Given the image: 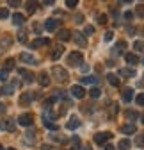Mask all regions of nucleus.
Here are the masks:
<instances>
[{
	"label": "nucleus",
	"mask_w": 144,
	"mask_h": 150,
	"mask_svg": "<svg viewBox=\"0 0 144 150\" xmlns=\"http://www.w3.org/2000/svg\"><path fill=\"white\" fill-rule=\"evenodd\" d=\"M82 61H84V55H82V52H71L69 54V57H68V64H71V66H77V64H82Z\"/></svg>",
	"instance_id": "1"
},
{
	"label": "nucleus",
	"mask_w": 144,
	"mask_h": 150,
	"mask_svg": "<svg viewBox=\"0 0 144 150\" xmlns=\"http://www.w3.org/2000/svg\"><path fill=\"white\" fill-rule=\"evenodd\" d=\"M52 73H53V77H55L57 81H61V82L68 81V71H66L64 68H61V66H53Z\"/></svg>",
	"instance_id": "2"
},
{
	"label": "nucleus",
	"mask_w": 144,
	"mask_h": 150,
	"mask_svg": "<svg viewBox=\"0 0 144 150\" xmlns=\"http://www.w3.org/2000/svg\"><path fill=\"white\" fill-rule=\"evenodd\" d=\"M34 91H27V93H22L20 95V105H29L32 100H34Z\"/></svg>",
	"instance_id": "3"
},
{
	"label": "nucleus",
	"mask_w": 144,
	"mask_h": 150,
	"mask_svg": "<svg viewBox=\"0 0 144 150\" xmlns=\"http://www.w3.org/2000/svg\"><path fill=\"white\" fill-rule=\"evenodd\" d=\"M110 138H112V134H110V132H98V134L94 136V141H96L98 145H105Z\"/></svg>",
	"instance_id": "4"
},
{
	"label": "nucleus",
	"mask_w": 144,
	"mask_h": 150,
	"mask_svg": "<svg viewBox=\"0 0 144 150\" xmlns=\"http://www.w3.org/2000/svg\"><path fill=\"white\" fill-rule=\"evenodd\" d=\"M69 91H71V95H73L75 98H84V97H85V89H84L82 86H77V84H75V86H71Z\"/></svg>",
	"instance_id": "5"
},
{
	"label": "nucleus",
	"mask_w": 144,
	"mask_h": 150,
	"mask_svg": "<svg viewBox=\"0 0 144 150\" xmlns=\"http://www.w3.org/2000/svg\"><path fill=\"white\" fill-rule=\"evenodd\" d=\"M18 122H20V125H23V127H29V125L34 122V116L30 115V112H25V115H20Z\"/></svg>",
	"instance_id": "6"
},
{
	"label": "nucleus",
	"mask_w": 144,
	"mask_h": 150,
	"mask_svg": "<svg viewBox=\"0 0 144 150\" xmlns=\"http://www.w3.org/2000/svg\"><path fill=\"white\" fill-rule=\"evenodd\" d=\"M46 45H50V40H48V38H38V40H34V41L30 43L32 48H39V47H46Z\"/></svg>",
	"instance_id": "7"
},
{
	"label": "nucleus",
	"mask_w": 144,
	"mask_h": 150,
	"mask_svg": "<svg viewBox=\"0 0 144 150\" xmlns=\"http://www.w3.org/2000/svg\"><path fill=\"white\" fill-rule=\"evenodd\" d=\"M18 73H20V77L25 79V82H32L34 81V73L29 71V70H25V68H20V70H18Z\"/></svg>",
	"instance_id": "8"
},
{
	"label": "nucleus",
	"mask_w": 144,
	"mask_h": 150,
	"mask_svg": "<svg viewBox=\"0 0 144 150\" xmlns=\"http://www.w3.org/2000/svg\"><path fill=\"white\" fill-rule=\"evenodd\" d=\"M0 129H2V130H7V132H13V130L16 129V123L11 122V120H6V122L0 123Z\"/></svg>",
	"instance_id": "9"
},
{
	"label": "nucleus",
	"mask_w": 144,
	"mask_h": 150,
	"mask_svg": "<svg viewBox=\"0 0 144 150\" xmlns=\"http://www.w3.org/2000/svg\"><path fill=\"white\" fill-rule=\"evenodd\" d=\"M20 61H23L27 64H36L38 63V59H36L34 55H30V54H20Z\"/></svg>",
	"instance_id": "10"
},
{
	"label": "nucleus",
	"mask_w": 144,
	"mask_h": 150,
	"mask_svg": "<svg viewBox=\"0 0 144 150\" xmlns=\"http://www.w3.org/2000/svg\"><path fill=\"white\" fill-rule=\"evenodd\" d=\"M66 127H68L69 130H75V129H78V127H80V120H78L77 116H71V118H69V122L66 123Z\"/></svg>",
	"instance_id": "11"
},
{
	"label": "nucleus",
	"mask_w": 144,
	"mask_h": 150,
	"mask_svg": "<svg viewBox=\"0 0 144 150\" xmlns=\"http://www.w3.org/2000/svg\"><path fill=\"white\" fill-rule=\"evenodd\" d=\"M13 23H14V25H23V23H25V16H23L22 13H14V14H13Z\"/></svg>",
	"instance_id": "12"
},
{
	"label": "nucleus",
	"mask_w": 144,
	"mask_h": 150,
	"mask_svg": "<svg viewBox=\"0 0 144 150\" xmlns=\"http://www.w3.org/2000/svg\"><path fill=\"white\" fill-rule=\"evenodd\" d=\"M57 25H59V22H57V20H53V18H50V20H46V22H45V29H46V30H50V32H52V30H55V29H57Z\"/></svg>",
	"instance_id": "13"
},
{
	"label": "nucleus",
	"mask_w": 144,
	"mask_h": 150,
	"mask_svg": "<svg viewBox=\"0 0 144 150\" xmlns=\"http://www.w3.org/2000/svg\"><path fill=\"white\" fill-rule=\"evenodd\" d=\"M57 38H59L61 41H68V40H71V32L68 29H62V30L57 32Z\"/></svg>",
	"instance_id": "14"
},
{
	"label": "nucleus",
	"mask_w": 144,
	"mask_h": 150,
	"mask_svg": "<svg viewBox=\"0 0 144 150\" xmlns=\"http://www.w3.org/2000/svg\"><path fill=\"white\" fill-rule=\"evenodd\" d=\"M132 98H134V89L132 88H124L123 89V100L124 102H130Z\"/></svg>",
	"instance_id": "15"
},
{
	"label": "nucleus",
	"mask_w": 144,
	"mask_h": 150,
	"mask_svg": "<svg viewBox=\"0 0 144 150\" xmlns=\"http://www.w3.org/2000/svg\"><path fill=\"white\" fill-rule=\"evenodd\" d=\"M135 130H137V129H135L134 123H127V125H123V127H121V132H124V134H134Z\"/></svg>",
	"instance_id": "16"
},
{
	"label": "nucleus",
	"mask_w": 144,
	"mask_h": 150,
	"mask_svg": "<svg viewBox=\"0 0 144 150\" xmlns=\"http://www.w3.org/2000/svg\"><path fill=\"white\" fill-rule=\"evenodd\" d=\"M39 84H41L43 88H46V86L50 84V79H48V73H46V71H41V73H39Z\"/></svg>",
	"instance_id": "17"
},
{
	"label": "nucleus",
	"mask_w": 144,
	"mask_h": 150,
	"mask_svg": "<svg viewBox=\"0 0 144 150\" xmlns=\"http://www.w3.org/2000/svg\"><path fill=\"white\" fill-rule=\"evenodd\" d=\"M73 40H75V43H77L78 47H85V43H87V41H85V38H84V34H78V32L75 34Z\"/></svg>",
	"instance_id": "18"
},
{
	"label": "nucleus",
	"mask_w": 144,
	"mask_h": 150,
	"mask_svg": "<svg viewBox=\"0 0 144 150\" xmlns=\"http://www.w3.org/2000/svg\"><path fill=\"white\" fill-rule=\"evenodd\" d=\"M62 52H64V48L61 45H57L55 48H53V52H52V59H59L61 55H62Z\"/></svg>",
	"instance_id": "19"
},
{
	"label": "nucleus",
	"mask_w": 144,
	"mask_h": 150,
	"mask_svg": "<svg viewBox=\"0 0 144 150\" xmlns=\"http://www.w3.org/2000/svg\"><path fill=\"white\" fill-rule=\"evenodd\" d=\"M124 59H127L128 64H137L139 63V57H137L135 54H127V55H124Z\"/></svg>",
	"instance_id": "20"
},
{
	"label": "nucleus",
	"mask_w": 144,
	"mask_h": 150,
	"mask_svg": "<svg viewBox=\"0 0 144 150\" xmlns=\"http://www.w3.org/2000/svg\"><path fill=\"white\" fill-rule=\"evenodd\" d=\"M119 75H123V77H134L135 70H132V68H123V70H119Z\"/></svg>",
	"instance_id": "21"
},
{
	"label": "nucleus",
	"mask_w": 144,
	"mask_h": 150,
	"mask_svg": "<svg viewBox=\"0 0 144 150\" xmlns=\"http://www.w3.org/2000/svg\"><path fill=\"white\" fill-rule=\"evenodd\" d=\"M36 9H38V2H36V0H29L27 2V13H34Z\"/></svg>",
	"instance_id": "22"
},
{
	"label": "nucleus",
	"mask_w": 144,
	"mask_h": 150,
	"mask_svg": "<svg viewBox=\"0 0 144 150\" xmlns=\"http://www.w3.org/2000/svg\"><path fill=\"white\" fill-rule=\"evenodd\" d=\"M82 82H84V84H96L98 79L93 77V75H87V77H82Z\"/></svg>",
	"instance_id": "23"
},
{
	"label": "nucleus",
	"mask_w": 144,
	"mask_h": 150,
	"mask_svg": "<svg viewBox=\"0 0 144 150\" xmlns=\"http://www.w3.org/2000/svg\"><path fill=\"white\" fill-rule=\"evenodd\" d=\"M107 79H109V82L114 86V88H117L119 86V79L116 77V75H112V73H109V75H107Z\"/></svg>",
	"instance_id": "24"
},
{
	"label": "nucleus",
	"mask_w": 144,
	"mask_h": 150,
	"mask_svg": "<svg viewBox=\"0 0 144 150\" xmlns=\"http://www.w3.org/2000/svg\"><path fill=\"white\" fill-rule=\"evenodd\" d=\"M124 48H127V43H124V41H119V43L116 45V48H114V54H121Z\"/></svg>",
	"instance_id": "25"
},
{
	"label": "nucleus",
	"mask_w": 144,
	"mask_h": 150,
	"mask_svg": "<svg viewBox=\"0 0 144 150\" xmlns=\"http://www.w3.org/2000/svg\"><path fill=\"white\" fill-rule=\"evenodd\" d=\"M117 148H119V150H128V148H130V141H128V139H121Z\"/></svg>",
	"instance_id": "26"
},
{
	"label": "nucleus",
	"mask_w": 144,
	"mask_h": 150,
	"mask_svg": "<svg viewBox=\"0 0 144 150\" xmlns=\"http://www.w3.org/2000/svg\"><path fill=\"white\" fill-rule=\"evenodd\" d=\"M127 118L134 122V120H137V118H139V112H137V111H127Z\"/></svg>",
	"instance_id": "27"
},
{
	"label": "nucleus",
	"mask_w": 144,
	"mask_h": 150,
	"mask_svg": "<svg viewBox=\"0 0 144 150\" xmlns=\"http://www.w3.org/2000/svg\"><path fill=\"white\" fill-rule=\"evenodd\" d=\"M13 68H14V59H7V61L4 63V70L9 71V70H13Z\"/></svg>",
	"instance_id": "28"
},
{
	"label": "nucleus",
	"mask_w": 144,
	"mask_h": 150,
	"mask_svg": "<svg viewBox=\"0 0 144 150\" xmlns=\"http://www.w3.org/2000/svg\"><path fill=\"white\" fill-rule=\"evenodd\" d=\"M89 95H91L93 98H98V97L101 95V91H100L98 88H91V91H89Z\"/></svg>",
	"instance_id": "29"
},
{
	"label": "nucleus",
	"mask_w": 144,
	"mask_h": 150,
	"mask_svg": "<svg viewBox=\"0 0 144 150\" xmlns=\"http://www.w3.org/2000/svg\"><path fill=\"white\" fill-rule=\"evenodd\" d=\"M7 16H9V11L6 7H0V20H6Z\"/></svg>",
	"instance_id": "30"
},
{
	"label": "nucleus",
	"mask_w": 144,
	"mask_h": 150,
	"mask_svg": "<svg viewBox=\"0 0 144 150\" xmlns=\"http://www.w3.org/2000/svg\"><path fill=\"white\" fill-rule=\"evenodd\" d=\"M45 127H46V129H50V130H57V129H59L53 122H45Z\"/></svg>",
	"instance_id": "31"
},
{
	"label": "nucleus",
	"mask_w": 144,
	"mask_h": 150,
	"mask_svg": "<svg viewBox=\"0 0 144 150\" xmlns=\"http://www.w3.org/2000/svg\"><path fill=\"white\" fill-rule=\"evenodd\" d=\"M13 91H14V84H7L4 88V93H7V95H13Z\"/></svg>",
	"instance_id": "32"
},
{
	"label": "nucleus",
	"mask_w": 144,
	"mask_h": 150,
	"mask_svg": "<svg viewBox=\"0 0 144 150\" xmlns=\"http://www.w3.org/2000/svg\"><path fill=\"white\" fill-rule=\"evenodd\" d=\"M135 143H137V146H144V134H139L137 139H135Z\"/></svg>",
	"instance_id": "33"
},
{
	"label": "nucleus",
	"mask_w": 144,
	"mask_h": 150,
	"mask_svg": "<svg viewBox=\"0 0 144 150\" xmlns=\"http://www.w3.org/2000/svg\"><path fill=\"white\" fill-rule=\"evenodd\" d=\"M112 38H114V32H112V30H107L105 36H103V40H105V41H110Z\"/></svg>",
	"instance_id": "34"
},
{
	"label": "nucleus",
	"mask_w": 144,
	"mask_h": 150,
	"mask_svg": "<svg viewBox=\"0 0 144 150\" xmlns=\"http://www.w3.org/2000/svg\"><path fill=\"white\" fill-rule=\"evenodd\" d=\"M135 13H137V16H141V18H144V6H137V9H135Z\"/></svg>",
	"instance_id": "35"
},
{
	"label": "nucleus",
	"mask_w": 144,
	"mask_h": 150,
	"mask_svg": "<svg viewBox=\"0 0 144 150\" xmlns=\"http://www.w3.org/2000/svg\"><path fill=\"white\" fill-rule=\"evenodd\" d=\"M20 2H22V0H7L9 7H18V6H20Z\"/></svg>",
	"instance_id": "36"
},
{
	"label": "nucleus",
	"mask_w": 144,
	"mask_h": 150,
	"mask_svg": "<svg viewBox=\"0 0 144 150\" xmlns=\"http://www.w3.org/2000/svg\"><path fill=\"white\" fill-rule=\"evenodd\" d=\"M135 102H137L139 105H144V93H141V95H137V98H135Z\"/></svg>",
	"instance_id": "37"
},
{
	"label": "nucleus",
	"mask_w": 144,
	"mask_h": 150,
	"mask_svg": "<svg viewBox=\"0 0 144 150\" xmlns=\"http://www.w3.org/2000/svg\"><path fill=\"white\" fill-rule=\"evenodd\" d=\"M77 4H78V0H66L68 7H77Z\"/></svg>",
	"instance_id": "38"
},
{
	"label": "nucleus",
	"mask_w": 144,
	"mask_h": 150,
	"mask_svg": "<svg viewBox=\"0 0 144 150\" xmlns=\"http://www.w3.org/2000/svg\"><path fill=\"white\" fill-rule=\"evenodd\" d=\"M98 23H100V25H105V23H107V16H105V14H100V16H98Z\"/></svg>",
	"instance_id": "39"
},
{
	"label": "nucleus",
	"mask_w": 144,
	"mask_h": 150,
	"mask_svg": "<svg viewBox=\"0 0 144 150\" xmlns=\"http://www.w3.org/2000/svg\"><path fill=\"white\" fill-rule=\"evenodd\" d=\"M134 48H135V50H142V48H144V43H142V41H135V43H134Z\"/></svg>",
	"instance_id": "40"
},
{
	"label": "nucleus",
	"mask_w": 144,
	"mask_h": 150,
	"mask_svg": "<svg viewBox=\"0 0 144 150\" xmlns=\"http://www.w3.org/2000/svg\"><path fill=\"white\" fill-rule=\"evenodd\" d=\"M0 79L7 82V79H9V77H7V71H6V70H0Z\"/></svg>",
	"instance_id": "41"
},
{
	"label": "nucleus",
	"mask_w": 144,
	"mask_h": 150,
	"mask_svg": "<svg viewBox=\"0 0 144 150\" xmlns=\"http://www.w3.org/2000/svg\"><path fill=\"white\" fill-rule=\"evenodd\" d=\"M71 143H73V146H75L77 150L80 148V139H78V138H73V139H71Z\"/></svg>",
	"instance_id": "42"
},
{
	"label": "nucleus",
	"mask_w": 144,
	"mask_h": 150,
	"mask_svg": "<svg viewBox=\"0 0 144 150\" xmlns=\"http://www.w3.org/2000/svg\"><path fill=\"white\" fill-rule=\"evenodd\" d=\"M93 32H94V29H93L91 25H89V27H85V30H84V34H87V36H91Z\"/></svg>",
	"instance_id": "43"
},
{
	"label": "nucleus",
	"mask_w": 144,
	"mask_h": 150,
	"mask_svg": "<svg viewBox=\"0 0 144 150\" xmlns=\"http://www.w3.org/2000/svg\"><path fill=\"white\" fill-rule=\"evenodd\" d=\"M124 18H127V20H132V18H134V13H124Z\"/></svg>",
	"instance_id": "44"
},
{
	"label": "nucleus",
	"mask_w": 144,
	"mask_h": 150,
	"mask_svg": "<svg viewBox=\"0 0 144 150\" xmlns=\"http://www.w3.org/2000/svg\"><path fill=\"white\" fill-rule=\"evenodd\" d=\"M41 150H53V148H52L50 145H43V146H41Z\"/></svg>",
	"instance_id": "45"
},
{
	"label": "nucleus",
	"mask_w": 144,
	"mask_h": 150,
	"mask_svg": "<svg viewBox=\"0 0 144 150\" xmlns=\"http://www.w3.org/2000/svg\"><path fill=\"white\" fill-rule=\"evenodd\" d=\"M105 150H116V148H114L112 145H105Z\"/></svg>",
	"instance_id": "46"
},
{
	"label": "nucleus",
	"mask_w": 144,
	"mask_h": 150,
	"mask_svg": "<svg viewBox=\"0 0 144 150\" xmlns=\"http://www.w3.org/2000/svg\"><path fill=\"white\" fill-rule=\"evenodd\" d=\"M53 2H55V0H45V4H46V6H52Z\"/></svg>",
	"instance_id": "47"
},
{
	"label": "nucleus",
	"mask_w": 144,
	"mask_h": 150,
	"mask_svg": "<svg viewBox=\"0 0 144 150\" xmlns=\"http://www.w3.org/2000/svg\"><path fill=\"white\" fill-rule=\"evenodd\" d=\"M121 2H124V4H130V2H132V0H121Z\"/></svg>",
	"instance_id": "48"
},
{
	"label": "nucleus",
	"mask_w": 144,
	"mask_h": 150,
	"mask_svg": "<svg viewBox=\"0 0 144 150\" xmlns=\"http://www.w3.org/2000/svg\"><path fill=\"white\" fill-rule=\"evenodd\" d=\"M141 122H142V123H144V115H141Z\"/></svg>",
	"instance_id": "49"
},
{
	"label": "nucleus",
	"mask_w": 144,
	"mask_h": 150,
	"mask_svg": "<svg viewBox=\"0 0 144 150\" xmlns=\"http://www.w3.org/2000/svg\"><path fill=\"white\" fill-rule=\"evenodd\" d=\"M2 111H4V105H2V104H0V112H2Z\"/></svg>",
	"instance_id": "50"
},
{
	"label": "nucleus",
	"mask_w": 144,
	"mask_h": 150,
	"mask_svg": "<svg viewBox=\"0 0 144 150\" xmlns=\"http://www.w3.org/2000/svg\"><path fill=\"white\" fill-rule=\"evenodd\" d=\"M84 150H91V146H84Z\"/></svg>",
	"instance_id": "51"
},
{
	"label": "nucleus",
	"mask_w": 144,
	"mask_h": 150,
	"mask_svg": "<svg viewBox=\"0 0 144 150\" xmlns=\"http://www.w3.org/2000/svg\"><path fill=\"white\" fill-rule=\"evenodd\" d=\"M2 93H4V91H2V89H0V95H2Z\"/></svg>",
	"instance_id": "52"
},
{
	"label": "nucleus",
	"mask_w": 144,
	"mask_h": 150,
	"mask_svg": "<svg viewBox=\"0 0 144 150\" xmlns=\"http://www.w3.org/2000/svg\"><path fill=\"white\" fill-rule=\"evenodd\" d=\"M0 150H4V146H0Z\"/></svg>",
	"instance_id": "53"
},
{
	"label": "nucleus",
	"mask_w": 144,
	"mask_h": 150,
	"mask_svg": "<svg viewBox=\"0 0 144 150\" xmlns=\"http://www.w3.org/2000/svg\"><path fill=\"white\" fill-rule=\"evenodd\" d=\"M7 150H14V148H7Z\"/></svg>",
	"instance_id": "54"
},
{
	"label": "nucleus",
	"mask_w": 144,
	"mask_h": 150,
	"mask_svg": "<svg viewBox=\"0 0 144 150\" xmlns=\"http://www.w3.org/2000/svg\"><path fill=\"white\" fill-rule=\"evenodd\" d=\"M142 61H144V59H142Z\"/></svg>",
	"instance_id": "55"
}]
</instances>
